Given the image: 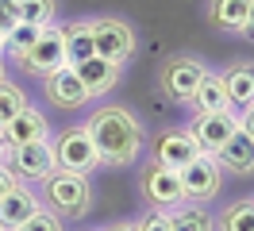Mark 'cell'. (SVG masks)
I'll return each instance as SVG.
<instances>
[{
  "label": "cell",
  "instance_id": "obj_7",
  "mask_svg": "<svg viewBox=\"0 0 254 231\" xmlns=\"http://www.w3.org/2000/svg\"><path fill=\"white\" fill-rule=\"evenodd\" d=\"M19 66L31 77H47L65 66V31L62 27H43V35L35 39V46L19 58Z\"/></svg>",
  "mask_w": 254,
  "mask_h": 231
},
{
  "label": "cell",
  "instance_id": "obj_16",
  "mask_svg": "<svg viewBox=\"0 0 254 231\" xmlns=\"http://www.w3.org/2000/svg\"><path fill=\"white\" fill-rule=\"evenodd\" d=\"M35 212H39V200H35V193L23 181H19L12 193L0 197V228H4V231H16L19 224L31 220Z\"/></svg>",
  "mask_w": 254,
  "mask_h": 231
},
{
  "label": "cell",
  "instance_id": "obj_33",
  "mask_svg": "<svg viewBox=\"0 0 254 231\" xmlns=\"http://www.w3.org/2000/svg\"><path fill=\"white\" fill-rule=\"evenodd\" d=\"M8 158V143H4V135H0V162Z\"/></svg>",
  "mask_w": 254,
  "mask_h": 231
},
{
  "label": "cell",
  "instance_id": "obj_28",
  "mask_svg": "<svg viewBox=\"0 0 254 231\" xmlns=\"http://www.w3.org/2000/svg\"><path fill=\"white\" fill-rule=\"evenodd\" d=\"M16 23H19V0H0V35H8Z\"/></svg>",
  "mask_w": 254,
  "mask_h": 231
},
{
  "label": "cell",
  "instance_id": "obj_9",
  "mask_svg": "<svg viewBox=\"0 0 254 231\" xmlns=\"http://www.w3.org/2000/svg\"><path fill=\"white\" fill-rule=\"evenodd\" d=\"M196 154H204V151L196 147L189 127H166V131L154 135V162L166 169H185Z\"/></svg>",
  "mask_w": 254,
  "mask_h": 231
},
{
  "label": "cell",
  "instance_id": "obj_34",
  "mask_svg": "<svg viewBox=\"0 0 254 231\" xmlns=\"http://www.w3.org/2000/svg\"><path fill=\"white\" fill-rule=\"evenodd\" d=\"M0 81H4V62H0Z\"/></svg>",
  "mask_w": 254,
  "mask_h": 231
},
{
  "label": "cell",
  "instance_id": "obj_26",
  "mask_svg": "<svg viewBox=\"0 0 254 231\" xmlns=\"http://www.w3.org/2000/svg\"><path fill=\"white\" fill-rule=\"evenodd\" d=\"M16 231H62V220L54 212H43V208H39V212H35L31 220H23Z\"/></svg>",
  "mask_w": 254,
  "mask_h": 231
},
{
  "label": "cell",
  "instance_id": "obj_4",
  "mask_svg": "<svg viewBox=\"0 0 254 231\" xmlns=\"http://www.w3.org/2000/svg\"><path fill=\"white\" fill-rule=\"evenodd\" d=\"M135 27L120 19V15H100L93 19V54L96 58H108L116 66H124V62L135 58Z\"/></svg>",
  "mask_w": 254,
  "mask_h": 231
},
{
  "label": "cell",
  "instance_id": "obj_5",
  "mask_svg": "<svg viewBox=\"0 0 254 231\" xmlns=\"http://www.w3.org/2000/svg\"><path fill=\"white\" fill-rule=\"evenodd\" d=\"M204 74H208V66L200 58H192V54H174V58L162 62L158 85H162V92H166L174 104H189L192 92H196V85L204 81Z\"/></svg>",
  "mask_w": 254,
  "mask_h": 231
},
{
  "label": "cell",
  "instance_id": "obj_15",
  "mask_svg": "<svg viewBox=\"0 0 254 231\" xmlns=\"http://www.w3.org/2000/svg\"><path fill=\"white\" fill-rule=\"evenodd\" d=\"M223 89H227V104L231 112H247L254 104V62H231L227 70H223Z\"/></svg>",
  "mask_w": 254,
  "mask_h": 231
},
{
  "label": "cell",
  "instance_id": "obj_10",
  "mask_svg": "<svg viewBox=\"0 0 254 231\" xmlns=\"http://www.w3.org/2000/svg\"><path fill=\"white\" fill-rule=\"evenodd\" d=\"M4 166L12 169L19 181H23V177H31V181H43L50 169H54V151H50V139L8 147V162H4Z\"/></svg>",
  "mask_w": 254,
  "mask_h": 231
},
{
  "label": "cell",
  "instance_id": "obj_14",
  "mask_svg": "<svg viewBox=\"0 0 254 231\" xmlns=\"http://www.w3.org/2000/svg\"><path fill=\"white\" fill-rule=\"evenodd\" d=\"M0 135H4V143H8V147H19V143H39V139H50V127H47V116H43L39 108L23 104V112H19V116H12V120L0 127Z\"/></svg>",
  "mask_w": 254,
  "mask_h": 231
},
{
  "label": "cell",
  "instance_id": "obj_25",
  "mask_svg": "<svg viewBox=\"0 0 254 231\" xmlns=\"http://www.w3.org/2000/svg\"><path fill=\"white\" fill-rule=\"evenodd\" d=\"M23 104H27L23 89H16L12 81H0V127L12 120V116H19V112H23Z\"/></svg>",
  "mask_w": 254,
  "mask_h": 231
},
{
  "label": "cell",
  "instance_id": "obj_17",
  "mask_svg": "<svg viewBox=\"0 0 254 231\" xmlns=\"http://www.w3.org/2000/svg\"><path fill=\"white\" fill-rule=\"evenodd\" d=\"M212 158H216V166L227 169V173H251L254 169V139L247 135V131H235Z\"/></svg>",
  "mask_w": 254,
  "mask_h": 231
},
{
  "label": "cell",
  "instance_id": "obj_32",
  "mask_svg": "<svg viewBox=\"0 0 254 231\" xmlns=\"http://www.w3.org/2000/svg\"><path fill=\"white\" fill-rule=\"evenodd\" d=\"M104 231H139L131 220H120V224H112V228H104Z\"/></svg>",
  "mask_w": 254,
  "mask_h": 231
},
{
  "label": "cell",
  "instance_id": "obj_31",
  "mask_svg": "<svg viewBox=\"0 0 254 231\" xmlns=\"http://www.w3.org/2000/svg\"><path fill=\"white\" fill-rule=\"evenodd\" d=\"M243 35L254 39V0H251V8H247V27H243Z\"/></svg>",
  "mask_w": 254,
  "mask_h": 231
},
{
  "label": "cell",
  "instance_id": "obj_29",
  "mask_svg": "<svg viewBox=\"0 0 254 231\" xmlns=\"http://www.w3.org/2000/svg\"><path fill=\"white\" fill-rule=\"evenodd\" d=\"M16 185H19V177H16L8 166H4V162H0V197H4V193H12Z\"/></svg>",
  "mask_w": 254,
  "mask_h": 231
},
{
  "label": "cell",
  "instance_id": "obj_24",
  "mask_svg": "<svg viewBox=\"0 0 254 231\" xmlns=\"http://www.w3.org/2000/svg\"><path fill=\"white\" fill-rule=\"evenodd\" d=\"M54 15H58V4H54V0H19V23L50 27Z\"/></svg>",
  "mask_w": 254,
  "mask_h": 231
},
{
  "label": "cell",
  "instance_id": "obj_23",
  "mask_svg": "<svg viewBox=\"0 0 254 231\" xmlns=\"http://www.w3.org/2000/svg\"><path fill=\"white\" fill-rule=\"evenodd\" d=\"M220 231H254V200H235L220 216Z\"/></svg>",
  "mask_w": 254,
  "mask_h": 231
},
{
  "label": "cell",
  "instance_id": "obj_35",
  "mask_svg": "<svg viewBox=\"0 0 254 231\" xmlns=\"http://www.w3.org/2000/svg\"><path fill=\"white\" fill-rule=\"evenodd\" d=\"M0 50H4V35H0Z\"/></svg>",
  "mask_w": 254,
  "mask_h": 231
},
{
  "label": "cell",
  "instance_id": "obj_6",
  "mask_svg": "<svg viewBox=\"0 0 254 231\" xmlns=\"http://www.w3.org/2000/svg\"><path fill=\"white\" fill-rule=\"evenodd\" d=\"M139 189H143V200L150 208H177V204H185V189H181V173L177 169H166L158 162H150L146 173L139 177Z\"/></svg>",
  "mask_w": 254,
  "mask_h": 231
},
{
  "label": "cell",
  "instance_id": "obj_1",
  "mask_svg": "<svg viewBox=\"0 0 254 231\" xmlns=\"http://www.w3.org/2000/svg\"><path fill=\"white\" fill-rule=\"evenodd\" d=\"M85 131L93 139V147L100 151V166H112V169L131 166L143 154V143H146L143 123L127 104L93 108V116L85 120Z\"/></svg>",
  "mask_w": 254,
  "mask_h": 231
},
{
  "label": "cell",
  "instance_id": "obj_12",
  "mask_svg": "<svg viewBox=\"0 0 254 231\" xmlns=\"http://www.w3.org/2000/svg\"><path fill=\"white\" fill-rule=\"evenodd\" d=\"M43 92H47V100L54 108H81L89 104V92H85V85L77 81V74H73V66H62V70H54V74L43 77Z\"/></svg>",
  "mask_w": 254,
  "mask_h": 231
},
{
  "label": "cell",
  "instance_id": "obj_11",
  "mask_svg": "<svg viewBox=\"0 0 254 231\" xmlns=\"http://www.w3.org/2000/svg\"><path fill=\"white\" fill-rule=\"evenodd\" d=\"M192 139H196V147L204 154H216L227 143V139L239 131V116L227 108V112H208V116H196V120L189 123Z\"/></svg>",
  "mask_w": 254,
  "mask_h": 231
},
{
  "label": "cell",
  "instance_id": "obj_20",
  "mask_svg": "<svg viewBox=\"0 0 254 231\" xmlns=\"http://www.w3.org/2000/svg\"><path fill=\"white\" fill-rule=\"evenodd\" d=\"M62 31H65V66L93 58V19H77Z\"/></svg>",
  "mask_w": 254,
  "mask_h": 231
},
{
  "label": "cell",
  "instance_id": "obj_27",
  "mask_svg": "<svg viewBox=\"0 0 254 231\" xmlns=\"http://www.w3.org/2000/svg\"><path fill=\"white\" fill-rule=\"evenodd\" d=\"M135 228H139V231H174V228H170V212H162V208H150Z\"/></svg>",
  "mask_w": 254,
  "mask_h": 231
},
{
  "label": "cell",
  "instance_id": "obj_30",
  "mask_svg": "<svg viewBox=\"0 0 254 231\" xmlns=\"http://www.w3.org/2000/svg\"><path fill=\"white\" fill-rule=\"evenodd\" d=\"M239 131H247V135L254 139V104L247 108V112H239Z\"/></svg>",
  "mask_w": 254,
  "mask_h": 231
},
{
  "label": "cell",
  "instance_id": "obj_22",
  "mask_svg": "<svg viewBox=\"0 0 254 231\" xmlns=\"http://www.w3.org/2000/svg\"><path fill=\"white\" fill-rule=\"evenodd\" d=\"M39 35H43V27H39V23H16V27L4 35V50L12 54V62H19V58H23V54L35 46V39H39Z\"/></svg>",
  "mask_w": 254,
  "mask_h": 231
},
{
  "label": "cell",
  "instance_id": "obj_2",
  "mask_svg": "<svg viewBox=\"0 0 254 231\" xmlns=\"http://www.w3.org/2000/svg\"><path fill=\"white\" fill-rule=\"evenodd\" d=\"M43 200H47L58 220H81L93 204V185L85 173H69V169H50L43 177Z\"/></svg>",
  "mask_w": 254,
  "mask_h": 231
},
{
  "label": "cell",
  "instance_id": "obj_36",
  "mask_svg": "<svg viewBox=\"0 0 254 231\" xmlns=\"http://www.w3.org/2000/svg\"><path fill=\"white\" fill-rule=\"evenodd\" d=\"M0 231H4V228H0Z\"/></svg>",
  "mask_w": 254,
  "mask_h": 231
},
{
  "label": "cell",
  "instance_id": "obj_19",
  "mask_svg": "<svg viewBox=\"0 0 254 231\" xmlns=\"http://www.w3.org/2000/svg\"><path fill=\"white\" fill-rule=\"evenodd\" d=\"M247 8H251V0H208V23L216 31H243Z\"/></svg>",
  "mask_w": 254,
  "mask_h": 231
},
{
  "label": "cell",
  "instance_id": "obj_3",
  "mask_svg": "<svg viewBox=\"0 0 254 231\" xmlns=\"http://www.w3.org/2000/svg\"><path fill=\"white\" fill-rule=\"evenodd\" d=\"M50 151H54V169H69V173H93L100 166V151L93 147V139L85 127H69L62 135L50 139Z\"/></svg>",
  "mask_w": 254,
  "mask_h": 231
},
{
  "label": "cell",
  "instance_id": "obj_21",
  "mask_svg": "<svg viewBox=\"0 0 254 231\" xmlns=\"http://www.w3.org/2000/svg\"><path fill=\"white\" fill-rule=\"evenodd\" d=\"M170 228L174 231H216V220H212V212H204L192 200H185V204H177L170 212Z\"/></svg>",
  "mask_w": 254,
  "mask_h": 231
},
{
  "label": "cell",
  "instance_id": "obj_13",
  "mask_svg": "<svg viewBox=\"0 0 254 231\" xmlns=\"http://www.w3.org/2000/svg\"><path fill=\"white\" fill-rule=\"evenodd\" d=\"M120 70H124V66H116V62H108V58H96V54L73 66V74H77V81L85 85L89 100L116 89V85H120Z\"/></svg>",
  "mask_w": 254,
  "mask_h": 231
},
{
  "label": "cell",
  "instance_id": "obj_18",
  "mask_svg": "<svg viewBox=\"0 0 254 231\" xmlns=\"http://www.w3.org/2000/svg\"><path fill=\"white\" fill-rule=\"evenodd\" d=\"M189 108L196 112V116H208V112H227L231 104H227V89H223V77L208 70L204 81H200V85H196V92H192Z\"/></svg>",
  "mask_w": 254,
  "mask_h": 231
},
{
  "label": "cell",
  "instance_id": "obj_8",
  "mask_svg": "<svg viewBox=\"0 0 254 231\" xmlns=\"http://www.w3.org/2000/svg\"><path fill=\"white\" fill-rule=\"evenodd\" d=\"M181 173V189H185V200H192V204H204V200H212L216 193H220L223 185V169L216 166V158L212 154H196L185 169H177Z\"/></svg>",
  "mask_w": 254,
  "mask_h": 231
}]
</instances>
